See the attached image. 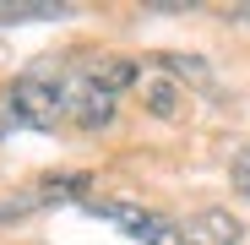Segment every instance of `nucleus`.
<instances>
[{"mask_svg":"<svg viewBox=\"0 0 250 245\" xmlns=\"http://www.w3.org/2000/svg\"><path fill=\"white\" fill-rule=\"evenodd\" d=\"M142 98H147V109H152L158 120H174V109H180V93H174L169 76H147V82H142Z\"/></svg>","mask_w":250,"mask_h":245,"instance_id":"obj_5","label":"nucleus"},{"mask_svg":"<svg viewBox=\"0 0 250 245\" xmlns=\"http://www.w3.org/2000/svg\"><path fill=\"white\" fill-rule=\"evenodd\" d=\"M229 175H234V191H239V196L250 201V142H245V147L234 153V169H229Z\"/></svg>","mask_w":250,"mask_h":245,"instance_id":"obj_7","label":"nucleus"},{"mask_svg":"<svg viewBox=\"0 0 250 245\" xmlns=\"http://www.w3.org/2000/svg\"><path fill=\"white\" fill-rule=\"evenodd\" d=\"M152 71H174L180 82H190V88H201V93H218L212 66H207V60H196V55H158V60H152Z\"/></svg>","mask_w":250,"mask_h":245,"instance_id":"obj_4","label":"nucleus"},{"mask_svg":"<svg viewBox=\"0 0 250 245\" xmlns=\"http://www.w3.org/2000/svg\"><path fill=\"white\" fill-rule=\"evenodd\" d=\"M174 229H180V245H239V234H245L229 207H196Z\"/></svg>","mask_w":250,"mask_h":245,"instance_id":"obj_3","label":"nucleus"},{"mask_svg":"<svg viewBox=\"0 0 250 245\" xmlns=\"http://www.w3.org/2000/svg\"><path fill=\"white\" fill-rule=\"evenodd\" d=\"M71 17V6H0V27H17V22H60Z\"/></svg>","mask_w":250,"mask_h":245,"instance_id":"obj_6","label":"nucleus"},{"mask_svg":"<svg viewBox=\"0 0 250 245\" xmlns=\"http://www.w3.org/2000/svg\"><path fill=\"white\" fill-rule=\"evenodd\" d=\"M114 120V93L98 76V55H65V60H38L11 82V109H6V136L11 126L27 131H98Z\"/></svg>","mask_w":250,"mask_h":245,"instance_id":"obj_1","label":"nucleus"},{"mask_svg":"<svg viewBox=\"0 0 250 245\" xmlns=\"http://www.w3.org/2000/svg\"><path fill=\"white\" fill-rule=\"evenodd\" d=\"M87 213L104 218V223H114L120 234L142 240V245H180V229L169 218H158L152 207H136V201H87Z\"/></svg>","mask_w":250,"mask_h":245,"instance_id":"obj_2","label":"nucleus"},{"mask_svg":"<svg viewBox=\"0 0 250 245\" xmlns=\"http://www.w3.org/2000/svg\"><path fill=\"white\" fill-rule=\"evenodd\" d=\"M229 22H239V27H250V6H229Z\"/></svg>","mask_w":250,"mask_h":245,"instance_id":"obj_8","label":"nucleus"}]
</instances>
